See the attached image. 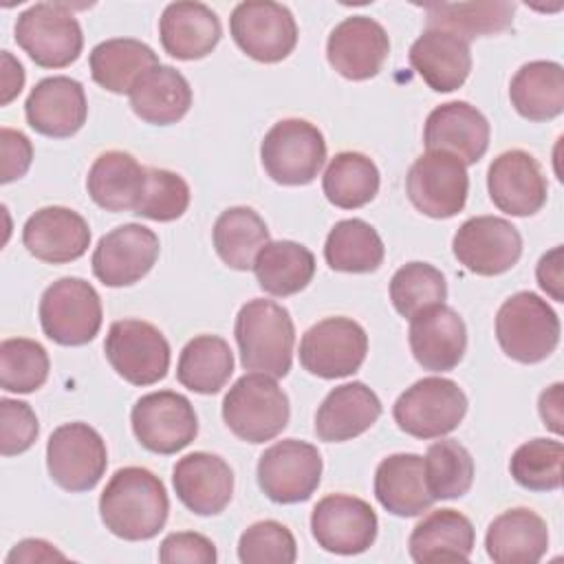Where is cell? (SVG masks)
I'll use <instances>...</instances> for the list:
<instances>
[{
  "mask_svg": "<svg viewBox=\"0 0 564 564\" xmlns=\"http://www.w3.org/2000/svg\"><path fill=\"white\" fill-rule=\"evenodd\" d=\"M130 108L139 119L152 126L181 121L192 106V88L183 73L159 64L150 68L128 93Z\"/></svg>",
  "mask_w": 564,
  "mask_h": 564,
  "instance_id": "d6a6232c",
  "label": "cell"
},
{
  "mask_svg": "<svg viewBox=\"0 0 564 564\" xmlns=\"http://www.w3.org/2000/svg\"><path fill=\"white\" fill-rule=\"evenodd\" d=\"M104 352L112 370L132 386H152L170 370V344L165 335L143 319L112 322Z\"/></svg>",
  "mask_w": 564,
  "mask_h": 564,
  "instance_id": "9c48e42d",
  "label": "cell"
},
{
  "mask_svg": "<svg viewBox=\"0 0 564 564\" xmlns=\"http://www.w3.org/2000/svg\"><path fill=\"white\" fill-rule=\"evenodd\" d=\"M405 192L421 214L430 218H452L467 200V165L449 152L427 150L410 165Z\"/></svg>",
  "mask_w": 564,
  "mask_h": 564,
  "instance_id": "7c38bea8",
  "label": "cell"
},
{
  "mask_svg": "<svg viewBox=\"0 0 564 564\" xmlns=\"http://www.w3.org/2000/svg\"><path fill=\"white\" fill-rule=\"evenodd\" d=\"M24 86V68L22 64L9 53V51H2V97H0V104L7 106L9 101H13L20 90Z\"/></svg>",
  "mask_w": 564,
  "mask_h": 564,
  "instance_id": "db71d44e",
  "label": "cell"
},
{
  "mask_svg": "<svg viewBox=\"0 0 564 564\" xmlns=\"http://www.w3.org/2000/svg\"><path fill=\"white\" fill-rule=\"evenodd\" d=\"M234 335L240 361L247 370L269 377H286L293 364L295 328L289 311L264 297L249 300L236 315Z\"/></svg>",
  "mask_w": 564,
  "mask_h": 564,
  "instance_id": "7a4b0ae2",
  "label": "cell"
},
{
  "mask_svg": "<svg viewBox=\"0 0 564 564\" xmlns=\"http://www.w3.org/2000/svg\"><path fill=\"white\" fill-rule=\"evenodd\" d=\"M289 397L264 372L242 375L223 399V419L227 427L247 443L275 438L289 423Z\"/></svg>",
  "mask_w": 564,
  "mask_h": 564,
  "instance_id": "277c9868",
  "label": "cell"
},
{
  "mask_svg": "<svg viewBox=\"0 0 564 564\" xmlns=\"http://www.w3.org/2000/svg\"><path fill=\"white\" fill-rule=\"evenodd\" d=\"M390 53L386 29L368 18L352 15L341 20L328 35L326 57L328 64L346 79L364 82L375 77Z\"/></svg>",
  "mask_w": 564,
  "mask_h": 564,
  "instance_id": "ffe728a7",
  "label": "cell"
},
{
  "mask_svg": "<svg viewBox=\"0 0 564 564\" xmlns=\"http://www.w3.org/2000/svg\"><path fill=\"white\" fill-rule=\"evenodd\" d=\"M427 29L449 31L465 42L507 31L513 22V2H432L425 4Z\"/></svg>",
  "mask_w": 564,
  "mask_h": 564,
  "instance_id": "8d00e7d4",
  "label": "cell"
},
{
  "mask_svg": "<svg viewBox=\"0 0 564 564\" xmlns=\"http://www.w3.org/2000/svg\"><path fill=\"white\" fill-rule=\"evenodd\" d=\"M467 412V397L456 381L423 377L399 394L392 416L414 438H441L456 430Z\"/></svg>",
  "mask_w": 564,
  "mask_h": 564,
  "instance_id": "5b68a950",
  "label": "cell"
},
{
  "mask_svg": "<svg viewBox=\"0 0 564 564\" xmlns=\"http://www.w3.org/2000/svg\"><path fill=\"white\" fill-rule=\"evenodd\" d=\"M379 520L375 509L355 496H324L311 513V531L315 542L337 555H357L377 540Z\"/></svg>",
  "mask_w": 564,
  "mask_h": 564,
  "instance_id": "2e32d148",
  "label": "cell"
},
{
  "mask_svg": "<svg viewBox=\"0 0 564 564\" xmlns=\"http://www.w3.org/2000/svg\"><path fill=\"white\" fill-rule=\"evenodd\" d=\"M229 31L238 48L262 64L282 62L297 44L293 13L284 4L271 0H247L236 4L229 18Z\"/></svg>",
  "mask_w": 564,
  "mask_h": 564,
  "instance_id": "8fae6325",
  "label": "cell"
},
{
  "mask_svg": "<svg viewBox=\"0 0 564 564\" xmlns=\"http://www.w3.org/2000/svg\"><path fill=\"white\" fill-rule=\"evenodd\" d=\"M172 485L178 500L196 516L220 513L234 494V471L209 452H192L176 460Z\"/></svg>",
  "mask_w": 564,
  "mask_h": 564,
  "instance_id": "d4e9b609",
  "label": "cell"
},
{
  "mask_svg": "<svg viewBox=\"0 0 564 564\" xmlns=\"http://www.w3.org/2000/svg\"><path fill=\"white\" fill-rule=\"evenodd\" d=\"M535 278H538V284L540 289L551 295L555 302H562L564 300V293H562V247H553L551 251H546L540 262H538V269H535Z\"/></svg>",
  "mask_w": 564,
  "mask_h": 564,
  "instance_id": "816d5d0a",
  "label": "cell"
},
{
  "mask_svg": "<svg viewBox=\"0 0 564 564\" xmlns=\"http://www.w3.org/2000/svg\"><path fill=\"white\" fill-rule=\"evenodd\" d=\"M423 471L427 491L434 500L460 498L474 482V458L458 441L443 438L427 447Z\"/></svg>",
  "mask_w": 564,
  "mask_h": 564,
  "instance_id": "b9f144b4",
  "label": "cell"
},
{
  "mask_svg": "<svg viewBox=\"0 0 564 564\" xmlns=\"http://www.w3.org/2000/svg\"><path fill=\"white\" fill-rule=\"evenodd\" d=\"M251 269L264 293L286 297L308 286L315 275V256L300 242L269 240L258 251Z\"/></svg>",
  "mask_w": 564,
  "mask_h": 564,
  "instance_id": "d590c367",
  "label": "cell"
},
{
  "mask_svg": "<svg viewBox=\"0 0 564 564\" xmlns=\"http://www.w3.org/2000/svg\"><path fill=\"white\" fill-rule=\"evenodd\" d=\"M64 562L66 555L62 551H57L53 544L44 542V540H22L18 542L11 553L7 555V564H15V562H24V564H33V562Z\"/></svg>",
  "mask_w": 564,
  "mask_h": 564,
  "instance_id": "f5cc1de1",
  "label": "cell"
},
{
  "mask_svg": "<svg viewBox=\"0 0 564 564\" xmlns=\"http://www.w3.org/2000/svg\"><path fill=\"white\" fill-rule=\"evenodd\" d=\"M218 15L203 2H172L159 20V37L167 55L176 59H200L220 42Z\"/></svg>",
  "mask_w": 564,
  "mask_h": 564,
  "instance_id": "83f0119b",
  "label": "cell"
},
{
  "mask_svg": "<svg viewBox=\"0 0 564 564\" xmlns=\"http://www.w3.org/2000/svg\"><path fill=\"white\" fill-rule=\"evenodd\" d=\"M189 207V185L176 172L148 167V181L137 207V216L156 223H170L181 218Z\"/></svg>",
  "mask_w": 564,
  "mask_h": 564,
  "instance_id": "bcb514c9",
  "label": "cell"
},
{
  "mask_svg": "<svg viewBox=\"0 0 564 564\" xmlns=\"http://www.w3.org/2000/svg\"><path fill=\"white\" fill-rule=\"evenodd\" d=\"M386 249L372 225L361 218H346L335 223L326 236L324 258L333 271L370 273L383 262Z\"/></svg>",
  "mask_w": 564,
  "mask_h": 564,
  "instance_id": "ab89813d",
  "label": "cell"
},
{
  "mask_svg": "<svg viewBox=\"0 0 564 564\" xmlns=\"http://www.w3.org/2000/svg\"><path fill=\"white\" fill-rule=\"evenodd\" d=\"M322 480V456L315 445L297 438L273 443L260 454L258 485L278 505L308 500Z\"/></svg>",
  "mask_w": 564,
  "mask_h": 564,
  "instance_id": "4fadbf2b",
  "label": "cell"
},
{
  "mask_svg": "<svg viewBox=\"0 0 564 564\" xmlns=\"http://www.w3.org/2000/svg\"><path fill=\"white\" fill-rule=\"evenodd\" d=\"M264 172L280 185H308L326 161V141L306 119H282L264 134L260 145Z\"/></svg>",
  "mask_w": 564,
  "mask_h": 564,
  "instance_id": "52a82bcc",
  "label": "cell"
},
{
  "mask_svg": "<svg viewBox=\"0 0 564 564\" xmlns=\"http://www.w3.org/2000/svg\"><path fill=\"white\" fill-rule=\"evenodd\" d=\"M48 366V355L35 339L11 337L0 344V386L7 392H35L44 386Z\"/></svg>",
  "mask_w": 564,
  "mask_h": 564,
  "instance_id": "f6af8a7d",
  "label": "cell"
},
{
  "mask_svg": "<svg viewBox=\"0 0 564 564\" xmlns=\"http://www.w3.org/2000/svg\"><path fill=\"white\" fill-rule=\"evenodd\" d=\"M159 238L152 229L128 223L115 227L93 251V273L106 286H130L150 273L159 258Z\"/></svg>",
  "mask_w": 564,
  "mask_h": 564,
  "instance_id": "ac0fdd59",
  "label": "cell"
},
{
  "mask_svg": "<svg viewBox=\"0 0 564 564\" xmlns=\"http://www.w3.org/2000/svg\"><path fill=\"white\" fill-rule=\"evenodd\" d=\"M445 297V275L427 262H408L390 280V300L397 313L408 319L434 304H443Z\"/></svg>",
  "mask_w": 564,
  "mask_h": 564,
  "instance_id": "7bdbcfd3",
  "label": "cell"
},
{
  "mask_svg": "<svg viewBox=\"0 0 564 564\" xmlns=\"http://www.w3.org/2000/svg\"><path fill=\"white\" fill-rule=\"evenodd\" d=\"M487 189L494 205L509 216H533L549 196L540 163L524 150H507L491 161Z\"/></svg>",
  "mask_w": 564,
  "mask_h": 564,
  "instance_id": "d6986e66",
  "label": "cell"
},
{
  "mask_svg": "<svg viewBox=\"0 0 564 564\" xmlns=\"http://www.w3.org/2000/svg\"><path fill=\"white\" fill-rule=\"evenodd\" d=\"M564 445L555 438H533L522 443L511 460L513 480L529 491H555L562 485Z\"/></svg>",
  "mask_w": 564,
  "mask_h": 564,
  "instance_id": "ee69618b",
  "label": "cell"
},
{
  "mask_svg": "<svg viewBox=\"0 0 564 564\" xmlns=\"http://www.w3.org/2000/svg\"><path fill=\"white\" fill-rule=\"evenodd\" d=\"M22 242L37 260L64 264L82 258L88 251L90 227L77 212L51 205L29 216L22 229Z\"/></svg>",
  "mask_w": 564,
  "mask_h": 564,
  "instance_id": "cb8c5ba5",
  "label": "cell"
},
{
  "mask_svg": "<svg viewBox=\"0 0 564 564\" xmlns=\"http://www.w3.org/2000/svg\"><path fill=\"white\" fill-rule=\"evenodd\" d=\"M509 99L516 112L529 121H549L564 110V68L557 62L535 59L513 75Z\"/></svg>",
  "mask_w": 564,
  "mask_h": 564,
  "instance_id": "836d02e7",
  "label": "cell"
},
{
  "mask_svg": "<svg viewBox=\"0 0 564 564\" xmlns=\"http://www.w3.org/2000/svg\"><path fill=\"white\" fill-rule=\"evenodd\" d=\"M0 421L2 456L22 454L35 443L40 425L29 403L15 399H0Z\"/></svg>",
  "mask_w": 564,
  "mask_h": 564,
  "instance_id": "c3c4849f",
  "label": "cell"
},
{
  "mask_svg": "<svg viewBox=\"0 0 564 564\" xmlns=\"http://www.w3.org/2000/svg\"><path fill=\"white\" fill-rule=\"evenodd\" d=\"M46 467L53 482H57L62 489L88 491L106 474V443L88 423H64L48 436Z\"/></svg>",
  "mask_w": 564,
  "mask_h": 564,
  "instance_id": "30bf717a",
  "label": "cell"
},
{
  "mask_svg": "<svg viewBox=\"0 0 564 564\" xmlns=\"http://www.w3.org/2000/svg\"><path fill=\"white\" fill-rule=\"evenodd\" d=\"M15 42L42 68H64L84 48L82 26L62 2H37L22 11L15 22Z\"/></svg>",
  "mask_w": 564,
  "mask_h": 564,
  "instance_id": "8992f818",
  "label": "cell"
},
{
  "mask_svg": "<svg viewBox=\"0 0 564 564\" xmlns=\"http://www.w3.org/2000/svg\"><path fill=\"white\" fill-rule=\"evenodd\" d=\"M0 148H2L0 181L7 185L26 174V170L31 167V161H33V145L24 132L2 128L0 130Z\"/></svg>",
  "mask_w": 564,
  "mask_h": 564,
  "instance_id": "f907efd6",
  "label": "cell"
},
{
  "mask_svg": "<svg viewBox=\"0 0 564 564\" xmlns=\"http://www.w3.org/2000/svg\"><path fill=\"white\" fill-rule=\"evenodd\" d=\"M238 557L245 564H293L297 544L282 522L260 520L242 531L238 540Z\"/></svg>",
  "mask_w": 564,
  "mask_h": 564,
  "instance_id": "7dc6e473",
  "label": "cell"
},
{
  "mask_svg": "<svg viewBox=\"0 0 564 564\" xmlns=\"http://www.w3.org/2000/svg\"><path fill=\"white\" fill-rule=\"evenodd\" d=\"M93 79L117 95L130 93L134 84L154 66H159L156 53L141 40L112 37L99 42L88 57Z\"/></svg>",
  "mask_w": 564,
  "mask_h": 564,
  "instance_id": "e575fe53",
  "label": "cell"
},
{
  "mask_svg": "<svg viewBox=\"0 0 564 564\" xmlns=\"http://www.w3.org/2000/svg\"><path fill=\"white\" fill-rule=\"evenodd\" d=\"M375 496L379 505L401 518H412L427 511L434 498L425 485L423 456L392 454L377 465Z\"/></svg>",
  "mask_w": 564,
  "mask_h": 564,
  "instance_id": "1f68e13d",
  "label": "cell"
},
{
  "mask_svg": "<svg viewBox=\"0 0 564 564\" xmlns=\"http://www.w3.org/2000/svg\"><path fill=\"white\" fill-rule=\"evenodd\" d=\"M322 189L339 209L364 207L379 192V170L361 152H339L324 172Z\"/></svg>",
  "mask_w": 564,
  "mask_h": 564,
  "instance_id": "60d3db41",
  "label": "cell"
},
{
  "mask_svg": "<svg viewBox=\"0 0 564 564\" xmlns=\"http://www.w3.org/2000/svg\"><path fill=\"white\" fill-rule=\"evenodd\" d=\"M452 251L467 271L476 275H500L520 260L522 236L507 218L474 216L454 234Z\"/></svg>",
  "mask_w": 564,
  "mask_h": 564,
  "instance_id": "e0dca14e",
  "label": "cell"
},
{
  "mask_svg": "<svg viewBox=\"0 0 564 564\" xmlns=\"http://www.w3.org/2000/svg\"><path fill=\"white\" fill-rule=\"evenodd\" d=\"M410 350L414 359L432 372L456 368L467 348L463 317L447 304H434L410 319Z\"/></svg>",
  "mask_w": 564,
  "mask_h": 564,
  "instance_id": "603a6c76",
  "label": "cell"
},
{
  "mask_svg": "<svg viewBox=\"0 0 564 564\" xmlns=\"http://www.w3.org/2000/svg\"><path fill=\"white\" fill-rule=\"evenodd\" d=\"M408 57L416 75L436 93L460 88L471 70L469 42L443 29H425L410 46Z\"/></svg>",
  "mask_w": 564,
  "mask_h": 564,
  "instance_id": "484cf974",
  "label": "cell"
},
{
  "mask_svg": "<svg viewBox=\"0 0 564 564\" xmlns=\"http://www.w3.org/2000/svg\"><path fill=\"white\" fill-rule=\"evenodd\" d=\"M137 441L154 454H176L198 434V419L187 397L159 390L137 399L130 412Z\"/></svg>",
  "mask_w": 564,
  "mask_h": 564,
  "instance_id": "5bb4252c",
  "label": "cell"
},
{
  "mask_svg": "<svg viewBox=\"0 0 564 564\" xmlns=\"http://www.w3.org/2000/svg\"><path fill=\"white\" fill-rule=\"evenodd\" d=\"M562 383H553L540 394L538 408L544 425H549L555 434H562Z\"/></svg>",
  "mask_w": 564,
  "mask_h": 564,
  "instance_id": "11a10c76",
  "label": "cell"
},
{
  "mask_svg": "<svg viewBox=\"0 0 564 564\" xmlns=\"http://www.w3.org/2000/svg\"><path fill=\"white\" fill-rule=\"evenodd\" d=\"M214 249L218 258L236 269L247 271L253 267L258 251L269 242L267 223L251 207H229L214 223Z\"/></svg>",
  "mask_w": 564,
  "mask_h": 564,
  "instance_id": "f35d334b",
  "label": "cell"
},
{
  "mask_svg": "<svg viewBox=\"0 0 564 564\" xmlns=\"http://www.w3.org/2000/svg\"><path fill=\"white\" fill-rule=\"evenodd\" d=\"M485 549L498 564L540 562L549 549V527L527 507L502 511L487 527Z\"/></svg>",
  "mask_w": 564,
  "mask_h": 564,
  "instance_id": "4dcf8cb0",
  "label": "cell"
},
{
  "mask_svg": "<svg viewBox=\"0 0 564 564\" xmlns=\"http://www.w3.org/2000/svg\"><path fill=\"white\" fill-rule=\"evenodd\" d=\"M148 181L143 167L130 152H101L88 170L86 189L90 198L106 212H137Z\"/></svg>",
  "mask_w": 564,
  "mask_h": 564,
  "instance_id": "f1b7e54d",
  "label": "cell"
},
{
  "mask_svg": "<svg viewBox=\"0 0 564 564\" xmlns=\"http://www.w3.org/2000/svg\"><path fill=\"white\" fill-rule=\"evenodd\" d=\"M423 143L427 150L449 152L465 165H474L489 148V121L467 101H447L427 115Z\"/></svg>",
  "mask_w": 564,
  "mask_h": 564,
  "instance_id": "44dd1931",
  "label": "cell"
},
{
  "mask_svg": "<svg viewBox=\"0 0 564 564\" xmlns=\"http://www.w3.org/2000/svg\"><path fill=\"white\" fill-rule=\"evenodd\" d=\"M496 339L513 361H544L560 344L557 313L538 293L518 291L496 313Z\"/></svg>",
  "mask_w": 564,
  "mask_h": 564,
  "instance_id": "3957f363",
  "label": "cell"
},
{
  "mask_svg": "<svg viewBox=\"0 0 564 564\" xmlns=\"http://www.w3.org/2000/svg\"><path fill=\"white\" fill-rule=\"evenodd\" d=\"M29 126L53 139L73 137L88 115L84 86L66 75H55L37 82L24 104Z\"/></svg>",
  "mask_w": 564,
  "mask_h": 564,
  "instance_id": "7402d4cb",
  "label": "cell"
},
{
  "mask_svg": "<svg viewBox=\"0 0 564 564\" xmlns=\"http://www.w3.org/2000/svg\"><path fill=\"white\" fill-rule=\"evenodd\" d=\"M474 540V524L467 516L456 509H436L412 529L408 551L419 564L467 562Z\"/></svg>",
  "mask_w": 564,
  "mask_h": 564,
  "instance_id": "f546056e",
  "label": "cell"
},
{
  "mask_svg": "<svg viewBox=\"0 0 564 564\" xmlns=\"http://www.w3.org/2000/svg\"><path fill=\"white\" fill-rule=\"evenodd\" d=\"M368 352L366 330L350 317H326L313 324L300 341V364L322 379L357 372Z\"/></svg>",
  "mask_w": 564,
  "mask_h": 564,
  "instance_id": "9a60e30c",
  "label": "cell"
},
{
  "mask_svg": "<svg viewBox=\"0 0 564 564\" xmlns=\"http://www.w3.org/2000/svg\"><path fill=\"white\" fill-rule=\"evenodd\" d=\"M159 560L163 564H214L218 555L214 542L203 533L178 531L165 535V540L159 546Z\"/></svg>",
  "mask_w": 564,
  "mask_h": 564,
  "instance_id": "681fc988",
  "label": "cell"
},
{
  "mask_svg": "<svg viewBox=\"0 0 564 564\" xmlns=\"http://www.w3.org/2000/svg\"><path fill=\"white\" fill-rule=\"evenodd\" d=\"M234 372V352L218 335H198L185 344L176 364V379L192 392L216 394Z\"/></svg>",
  "mask_w": 564,
  "mask_h": 564,
  "instance_id": "74e56055",
  "label": "cell"
},
{
  "mask_svg": "<svg viewBox=\"0 0 564 564\" xmlns=\"http://www.w3.org/2000/svg\"><path fill=\"white\" fill-rule=\"evenodd\" d=\"M381 416L379 397L361 381L333 388L315 414V434L326 443L350 441Z\"/></svg>",
  "mask_w": 564,
  "mask_h": 564,
  "instance_id": "4316f807",
  "label": "cell"
},
{
  "mask_svg": "<svg viewBox=\"0 0 564 564\" xmlns=\"http://www.w3.org/2000/svg\"><path fill=\"white\" fill-rule=\"evenodd\" d=\"M99 513L112 535L128 542L150 540L170 513L165 485L145 467L117 469L101 491Z\"/></svg>",
  "mask_w": 564,
  "mask_h": 564,
  "instance_id": "6da1fadb",
  "label": "cell"
},
{
  "mask_svg": "<svg viewBox=\"0 0 564 564\" xmlns=\"http://www.w3.org/2000/svg\"><path fill=\"white\" fill-rule=\"evenodd\" d=\"M101 300L82 278L53 282L40 300V324L48 339L62 346H84L101 328Z\"/></svg>",
  "mask_w": 564,
  "mask_h": 564,
  "instance_id": "ba28073f",
  "label": "cell"
}]
</instances>
